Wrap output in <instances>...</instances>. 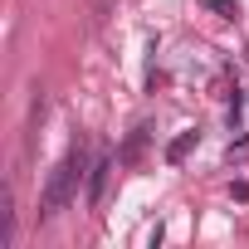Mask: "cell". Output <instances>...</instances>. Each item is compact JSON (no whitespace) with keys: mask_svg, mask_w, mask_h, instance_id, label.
<instances>
[{"mask_svg":"<svg viewBox=\"0 0 249 249\" xmlns=\"http://www.w3.org/2000/svg\"><path fill=\"white\" fill-rule=\"evenodd\" d=\"M83 166H88V152H83V142H78V147H69V157L49 171V186H44V196H39V220H54V215L69 205V196H73Z\"/></svg>","mask_w":249,"mask_h":249,"instance_id":"6da1fadb","label":"cell"},{"mask_svg":"<svg viewBox=\"0 0 249 249\" xmlns=\"http://www.w3.org/2000/svg\"><path fill=\"white\" fill-rule=\"evenodd\" d=\"M15 239V186H0V249H10Z\"/></svg>","mask_w":249,"mask_h":249,"instance_id":"7a4b0ae2","label":"cell"},{"mask_svg":"<svg viewBox=\"0 0 249 249\" xmlns=\"http://www.w3.org/2000/svg\"><path fill=\"white\" fill-rule=\"evenodd\" d=\"M107 176H112V157H98V161H93V171H88V205H98V200H103Z\"/></svg>","mask_w":249,"mask_h":249,"instance_id":"3957f363","label":"cell"},{"mask_svg":"<svg viewBox=\"0 0 249 249\" xmlns=\"http://www.w3.org/2000/svg\"><path fill=\"white\" fill-rule=\"evenodd\" d=\"M191 147H196V132H181V137H176V142L166 147V161H181V157H186Z\"/></svg>","mask_w":249,"mask_h":249,"instance_id":"277c9868","label":"cell"},{"mask_svg":"<svg viewBox=\"0 0 249 249\" xmlns=\"http://www.w3.org/2000/svg\"><path fill=\"white\" fill-rule=\"evenodd\" d=\"M205 5H210L220 20H234V15H239V10H234V0H205Z\"/></svg>","mask_w":249,"mask_h":249,"instance_id":"5b68a950","label":"cell"}]
</instances>
